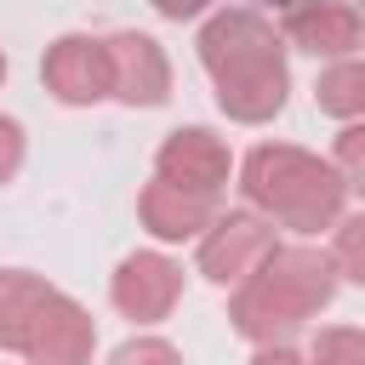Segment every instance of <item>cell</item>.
I'll return each instance as SVG.
<instances>
[{"mask_svg": "<svg viewBox=\"0 0 365 365\" xmlns=\"http://www.w3.org/2000/svg\"><path fill=\"white\" fill-rule=\"evenodd\" d=\"M200 63L211 74L217 108L240 125H262L285 108L291 97V68H285V34L251 11V6H222L200 23Z\"/></svg>", "mask_w": 365, "mask_h": 365, "instance_id": "1", "label": "cell"}, {"mask_svg": "<svg viewBox=\"0 0 365 365\" xmlns=\"http://www.w3.org/2000/svg\"><path fill=\"white\" fill-rule=\"evenodd\" d=\"M336 257L319 245H274L228 297V325L245 342H291L336 297Z\"/></svg>", "mask_w": 365, "mask_h": 365, "instance_id": "2", "label": "cell"}, {"mask_svg": "<svg viewBox=\"0 0 365 365\" xmlns=\"http://www.w3.org/2000/svg\"><path fill=\"white\" fill-rule=\"evenodd\" d=\"M240 188L262 217L297 234L336 228L348 205V177L336 171V160H319L297 143H257L240 165Z\"/></svg>", "mask_w": 365, "mask_h": 365, "instance_id": "3", "label": "cell"}, {"mask_svg": "<svg viewBox=\"0 0 365 365\" xmlns=\"http://www.w3.org/2000/svg\"><path fill=\"white\" fill-rule=\"evenodd\" d=\"M40 80L57 103L68 108H91L103 97H114V57H108V34H57L40 57Z\"/></svg>", "mask_w": 365, "mask_h": 365, "instance_id": "4", "label": "cell"}, {"mask_svg": "<svg viewBox=\"0 0 365 365\" xmlns=\"http://www.w3.org/2000/svg\"><path fill=\"white\" fill-rule=\"evenodd\" d=\"M274 217L251 211H217V222L200 234V274L211 285H240L268 251H274Z\"/></svg>", "mask_w": 365, "mask_h": 365, "instance_id": "5", "label": "cell"}, {"mask_svg": "<svg viewBox=\"0 0 365 365\" xmlns=\"http://www.w3.org/2000/svg\"><path fill=\"white\" fill-rule=\"evenodd\" d=\"M108 297L131 325H154L182 297V262H171L165 251H131V257H120V268L108 279Z\"/></svg>", "mask_w": 365, "mask_h": 365, "instance_id": "6", "label": "cell"}, {"mask_svg": "<svg viewBox=\"0 0 365 365\" xmlns=\"http://www.w3.org/2000/svg\"><path fill=\"white\" fill-rule=\"evenodd\" d=\"M154 171L182 182V188H200V194H222V182L234 171V154L211 125H177V131H165V143L154 154Z\"/></svg>", "mask_w": 365, "mask_h": 365, "instance_id": "7", "label": "cell"}, {"mask_svg": "<svg viewBox=\"0 0 365 365\" xmlns=\"http://www.w3.org/2000/svg\"><path fill=\"white\" fill-rule=\"evenodd\" d=\"M279 34L308 57H354L365 46V17L359 6H342V0H297L285 6Z\"/></svg>", "mask_w": 365, "mask_h": 365, "instance_id": "8", "label": "cell"}, {"mask_svg": "<svg viewBox=\"0 0 365 365\" xmlns=\"http://www.w3.org/2000/svg\"><path fill=\"white\" fill-rule=\"evenodd\" d=\"M108 57H114V97L125 108H160L171 97V63L154 34L120 29L108 34Z\"/></svg>", "mask_w": 365, "mask_h": 365, "instance_id": "9", "label": "cell"}, {"mask_svg": "<svg viewBox=\"0 0 365 365\" xmlns=\"http://www.w3.org/2000/svg\"><path fill=\"white\" fill-rule=\"evenodd\" d=\"M137 217L154 240H200L211 222H217V194H200V188H182L171 177H148L143 194H137Z\"/></svg>", "mask_w": 365, "mask_h": 365, "instance_id": "10", "label": "cell"}, {"mask_svg": "<svg viewBox=\"0 0 365 365\" xmlns=\"http://www.w3.org/2000/svg\"><path fill=\"white\" fill-rule=\"evenodd\" d=\"M91 348H97V319L68 291H57L46 302V314H40L23 359L29 365H91Z\"/></svg>", "mask_w": 365, "mask_h": 365, "instance_id": "11", "label": "cell"}, {"mask_svg": "<svg viewBox=\"0 0 365 365\" xmlns=\"http://www.w3.org/2000/svg\"><path fill=\"white\" fill-rule=\"evenodd\" d=\"M57 297V285L34 268H0V348L29 354V336L46 314V302Z\"/></svg>", "mask_w": 365, "mask_h": 365, "instance_id": "12", "label": "cell"}, {"mask_svg": "<svg viewBox=\"0 0 365 365\" xmlns=\"http://www.w3.org/2000/svg\"><path fill=\"white\" fill-rule=\"evenodd\" d=\"M314 103L331 120H365V63L359 57H331V68H319L314 80Z\"/></svg>", "mask_w": 365, "mask_h": 365, "instance_id": "13", "label": "cell"}, {"mask_svg": "<svg viewBox=\"0 0 365 365\" xmlns=\"http://www.w3.org/2000/svg\"><path fill=\"white\" fill-rule=\"evenodd\" d=\"M308 365H365V331L359 325H319L308 342Z\"/></svg>", "mask_w": 365, "mask_h": 365, "instance_id": "14", "label": "cell"}, {"mask_svg": "<svg viewBox=\"0 0 365 365\" xmlns=\"http://www.w3.org/2000/svg\"><path fill=\"white\" fill-rule=\"evenodd\" d=\"M331 257H336V274H342V279L365 285V211H342V217H336Z\"/></svg>", "mask_w": 365, "mask_h": 365, "instance_id": "15", "label": "cell"}, {"mask_svg": "<svg viewBox=\"0 0 365 365\" xmlns=\"http://www.w3.org/2000/svg\"><path fill=\"white\" fill-rule=\"evenodd\" d=\"M331 160H336V171L348 177V188H354V194H365V120H348V125L336 131Z\"/></svg>", "mask_w": 365, "mask_h": 365, "instance_id": "16", "label": "cell"}, {"mask_svg": "<svg viewBox=\"0 0 365 365\" xmlns=\"http://www.w3.org/2000/svg\"><path fill=\"white\" fill-rule=\"evenodd\" d=\"M108 365H182V354H177L165 336H125V342L108 354Z\"/></svg>", "mask_w": 365, "mask_h": 365, "instance_id": "17", "label": "cell"}, {"mask_svg": "<svg viewBox=\"0 0 365 365\" xmlns=\"http://www.w3.org/2000/svg\"><path fill=\"white\" fill-rule=\"evenodd\" d=\"M17 165H23V125L11 114H0V188L17 177Z\"/></svg>", "mask_w": 365, "mask_h": 365, "instance_id": "18", "label": "cell"}, {"mask_svg": "<svg viewBox=\"0 0 365 365\" xmlns=\"http://www.w3.org/2000/svg\"><path fill=\"white\" fill-rule=\"evenodd\" d=\"M251 365H308V354H297L291 342H257Z\"/></svg>", "mask_w": 365, "mask_h": 365, "instance_id": "19", "label": "cell"}, {"mask_svg": "<svg viewBox=\"0 0 365 365\" xmlns=\"http://www.w3.org/2000/svg\"><path fill=\"white\" fill-rule=\"evenodd\" d=\"M160 17H171V23H182V17H200V11H211V0H148Z\"/></svg>", "mask_w": 365, "mask_h": 365, "instance_id": "20", "label": "cell"}, {"mask_svg": "<svg viewBox=\"0 0 365 365\" xmlns=\"http://www.w3.org/2000/svg\"><path fill=\"white\" fill-rule=\"evenodd\" d=\"M0 86H6V46H0Z\"/></svg>", "mask_w": 365, "mask_h": 365, "instance_id": "21", "label": "cell"}, {"mask_svg": "<svg viewBox=\"0 0 365 365\" xmlns=\"http://www.w3.org/2000/svg\"><path fill=\"white\" fill-rule=\"evenodd\" d=\"M274 6H297V0H274Z\"/></svg>", "mask_w": 365, "mask_h": 365, "instance_id": "22", "label": "cell"}, {"mask_svg": "<svg viewBox=\"0 0 365 365\" xmlns=\"http://www.w3.org/2000/svg\"><path fill=\"white\" fill-rule=\"evenodd\" d=\"M359 17H365V0H359Z\"/></svg>", "mask_w": 365, "mask_h": 365, "instance_id": "23", "label": "cell"}]
</instances>
